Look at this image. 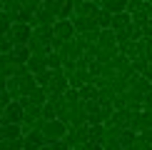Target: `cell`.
<instances>
[{
    "label": "cell",
    "mask_w": 152,
    "mask_h": 150,
    "mask_svg": "<svg viewBox=\"0 0 152 150\" xmlns=\"http://www.w3.org/2000/svg\"><path fill=\"white\" fill-rule=\"evenodd\" d=\"M50 78H53V70H40V73H35V83L40 85V88H48L50 85Z\"/></svg>",
    "instance_id": "cell-21"
},
{
    "label": "cell",
    "mask_w": 152,
    "mask_h": 150,
    "mask_svg": "<svg viewBox=\"0 0 152 150\" xmlns=\"http://www.w3.org/2000/svg\"><path fill=\"white\" fill-rule=\"evenodd\" d=\"M130 118H132V112L127 108H120V110H112V115H110V120H107L105 125H115V128H130Z\"/></svg>",
    "instance_id": "cell-6"
},
{
    "label": "cell",
    "mask_w": 152,
    "mask_h": 150,
    "mask_svg": "<svg viewBox=\"0 0 152 150\" xmlns=\"http://www.w3.org/2000/svg\"><path fill=\"white\" fill-rule=\"evenodd\" d=\"M23 105L18 103V100H10L8 105L3 108V112H0V123H23Z\"/></svg>",
    "instance_id": "cell-3"
},
{
    "label": "cell",
    "mask_w": 152,
    "mask_h": 150,
    "mask_svg": "<svg viewBox=\"0 0 152 150\" xmlns=\"http://www.w3.org/2000/svg\"><path fill=\"white\" fill-rule=\"evenodd\" d=\"M142 38H152V20H150V23L142 28Z\"/></svg>",
    "instance_id": "cell-32"
},
{
    "label": "cell",
    "mask_w": 152,
    "mask_h": 150,
    "mask_svg": "<svg viewBox=\"0 0 152 150\" xmlns=\"http://www.w3.org/2000/svg\"><path fill=\"white\" fill-rule=\"evenodd\" d=\"M145 55H147V62L152 65V38H145Z\"/></svg>",
    "instance_id": "cell-29"
},
{
    "label": "cell",
    "mask_w": 152,
    "mask_h": 150,
    "mask_svg": "<svg viewBox=\"0 0 152 150\" xmlns=\"http://www.w3.org/2000/svg\"><path fill=\"white\" fill-rule=\"evenodd\" d=\"M67 80H70V88L77 90V88H82L85 83H92V75H90V70H75Z\"/></svg>",
    "instance_id": "cell-14"
},
{
    "label": "cell",
    "mask_w": 152,
    "mask_h": 150,
    "mask_svg": "<svg viewBox=\"0 0 152 150\" xmlns=\"http://www.w3.org/2000/svg\"><path fill=\"white\" fill-rule=\"evenodd\" d=\"M130 88H132V90H137V93H142V95H145V93H150V90H152V83H150L147 78H145V75L135 73V75L130 78Z\"/></svg>",
    "instance_id": "cell-12"
},
{
    "label": "cell",
    "mask_w": 152,
    "mask_h": 150,
    "mask_svg": "<svg viewBox=\"0 0 152 150\" xmlns=\"http://www.w3.org/2000/svg\"><path fill=\"white\" fill-rule=\"evenodd\" d=\"M67 0H42V8H48L50 12H55V15H60V10L65 8Z\"/></svg>",
    "instance_id": "cell-20"
},
{
    "label": "cell",
    "mask_w": 152,
    "mask_h": 150,
    "mask_svg": "<svg viewBox=\"0 0 152 150\" xmlns=\"http://www.w3.org/2000/svg\"><path fill=\"white\" fill-rule=\"evenodd\" d=\"M97 5L102 10H107L110 15H115V12H122L127 10V0H97Z\"/></svg>",
    "instance_id": "cell-13"
},
{
    "label": "cell",
    "mask_w": 152,
    "mask_h": 150,
    "mask_svg": "<svg viewBox=\"0 0 152 150\" xmlns=\"http://www.w3.org/2000/svg\"><path fill=\"white\" fill-rule=\"evenodd\" d=\"M130 23H132V15H130L127 10H122V12H115V15H112L110 28H112V30H122V28H127Z\"/></svg>",
    "instance_id": "cell-15"
},
{
    "label": "cell",
    "mask_w": 152,
    "mask_h": 150,
    "mask_svg": "<svg viewBox=\"0 0 152 150\" xmlns=\"http://www.w3.org/2000/svg\"><path fill=\"white\" fill-rule=\"evenodd\" d=\"M110 23H112V15H110L107 10L100 8V12H97V28H100V30H105V28H110Z\"/></svg>",
    "instance_id": "cell-22"
},
{
    "label": "cell",
    "mask_w": 152,
    "mask_h": 150,
    "mask_svg": "<svg viewBox=\"0 0 152 150\" xmlns=\"http://www.w3.org/2000/svg\"><path fill=\"white\" fill-rule=\"evenodd\" d=\"M137 135H140V133H135L132 128H122V130H120V135H117L120 148H122V150L132 148V145H135V140H137Z\"/></svg>",
    "instance_id": "cell-11"
},
{
    "label": "cell",
    "mask_w": 152,
    "mask_h": 150,
    "mask_svg": "<svg viewBox=\"0 0 152 150\" xmlns=\"http://www.w3.org/2000/svg\"><path fill=\"white\" fill-rule=\"evenodd\" d=\"M102 150H122V148H120V143H115V140H112V143H105V145H102Z\"/></svg>",
    "instance_id": "cell-31"
},
{
    "label": "cell",
    "mask_w": 152,
    "mask_h": 150,
    "mask_svg": "<svg viewBox=\"0 0 152 150\" xmlns=\"http://www.w3.org/2000/svg\"><path fill=\"white\" fill-rule=\"evenodd\" d=\"M77 95H80V100H92V98H97V88H95V83H85L82 88H77Z\"/></svg>",
    "instance_id": "cell-18"
},
{
    "label": "cell",
    "mask_w": 152,
    "mask_h": 150,
    "mask_svg": "<svg viewBox=\"0 0 152 150\" xmlns=\"http://www.w3.org/2000/svg\"><path fill=\"white\" fill-rule=\"evenodd\" d=\"M142 108L152 110V90H150V93H145V95H142Z\"/></svg>",
    "instance_id": "cell-30"
},
{
    "label": "cell",
    "mask_w": 152,
    "mask_h": 150,
    "mask_svg": "<svg viewBox=\"0 0 152 150\" xmlns=\"http://www.w3.org/2000/svg\"><path fill=\"white\" fill-rule=\"evenodd\" d=\"M87 150H102V143H95V140H90V148Z\"/></svg>",
    "instance_id": "cell-33"
},
{
    "label": "cell",
    "mask_w": 152,
    "mask_h": 150,
    "mask_svg": "<svg viewBox=\"0 0 152 150\" xmlns=\"http://www.w3.org/2000/svg\"><path fill=\"white\" fill-rule=\"evenodd\" d=\"M23 8H30V10H37V8H42V0H23Z\"/></svg>",
    "instance_id": "cell-28"
},
{
    "label": "cell",
    "mask_w": 152,
    "mask_h": 150,
    "mask_svg": "<svg viewBox=\"0 0 152 150\" xmlns=\"http://www.w3.org/2000/svg\"><path fill=\"white\" fill-rule=\"evenodd\" d=\"M23 138V130L18 123H0V140H15Z\"/></svg>",
    "instance_id": "cell-8"
},
{
    "label": "cell",
    "mask_w": 152,
    "mask_h": 150,
    "mask_svg": "<svg viewBox=\"0 0 152 150\" xmlns=\"http://www.w3.org/2000/svg\"><path fill=\"white\" fill-rule=\"evenodd\" d=\"M42 135H45V140L48 143H55V140H62V138L67 135V123H62L60 118H53V120H45L42 123Z\"/></svg>",
    "instance_id": "cell-1"
},
{
    "label": "cell",
    "mask_w": 152,
    "mask_h": 150,
    "mask_svg": "<svg viewBox=\"0 0 152 150\" xmlns=\"http://www.w3.org/2000/svg\"><path fill=\"white\" fill-rule=\"evenodd\" d=\"M12 48H15V43H12V38L5 33L0 35V53H12Z\"/></svg>",
    "instance_id": "cell-25"
},
{
    "label": "cell",
    "mask_w": 152,
    "mask_h": 150,
    "mask_svg": "<svg viewBox=\"0 0 152 150\" xmlns=\"http://www.w3.org/2000/svg\"><path fill=\"white\" fill-rule=\"evenodd\" d=\"M42 118H45V120H53V118H58V108H55L53 100H48V103L42 105Z\"/></svg>",
    "instance_id": "cell-24"
},
{
    "label": "cell",
    "mask_w": 152,
    "mask_h": 150,
    "mask_svg": "<svg viewBox=\"0 0 152 150\" xmlns=\"http://www.w3.org/2000/svg\"><path fill=\"white\" fill-rule=\"evenodd\" d=\"M130 150H152V145H150L147 140H142V138L137 135V140H135V145H132Z\"/></svg>",
    "instance_id": "cell-27"
},
{
    "label": "cell",
    "mask_w": 152,
    "mask_h": 150,
    "mask_svg": "<svg viewBox=\"0 0 152 150\" xmlns=\"http://www.w3.org/2000/svg\"><path fill=\"white\" fill-rule=\"evenodd\" d=\"M12 58H15L18 65H25L28 58H30V48L28 45H15V48H12Z\"/></svg>",
    "instance_id": "cell-17"
},
{
    "label": "cell",
    "mask_w": 152,
    "mask_h": 150,
    "mask_svg": "<svg viewBox=\"0 0 152 150\" xmlns=\"http://www.w3.org/2000/svg\"><path fill=\"white\" fill-rule=\"evenodd\" d=\"M70 88V80L62 70H53V78H50V85H48V98L50 95H62V93Z\"/></svg>",
    "instance_id": "cell-4"
},
{
    "label": "cell",
    "mask_w": 152,
    "mask_h": 150,
    "mask_svg": "<svg viewBox=\"0 0 152 150\" xmlns=\"http://www.w3.org/2000/svg\"><path fill=\"white\" fill-rule=\"evenodd\" d=\"M55 23H58V15H55V12H50L48 8H37V10H35L33 28H35V25H55Z\"/></svg>",
    "instance_id": "cell-9"
},
{
    "label": "cell",
    "mask_w": 152,
    "mask_h": 150,
    "mask_svg": "<svg viewBox=\"0 0 152 150\" xmlns=\"http://www.w3.org/2000/svg\"><path fill=\"white\" fill-rule=\"evenodd\" d=\"M97 48H117V35H115V30H112V28L100 30V35H97Z\"/></svg>",
    "instance_id": "cell-10"
},
{
    "label": "cell",
    "mask_w": 152,
    "mask_h": 150,
    "mask_svg": "<svg viewBox=\"0 0 152 150\" xmlns=\"http://www.w3.org/2000/svg\"><path fill=\"white\" fill-rule=\"evenodd\" d=\"M92 3H97V0H92Z\"/></svg>",
    "instance_id": "cell-36"
},
{
    "label": "cell",
    "mask_w": 152,
    "mask_h": 150,
    "mask_svg": "<svg viewBox=\"0 0 152 150\" xmlns=\"http://www.w3.org/2000/svg\"><path fill=\"white\" fill-rule=\"evenodd\" d=\"M28 98H30V103H33V105H40V108H42V105L48 103V88L35 85V88H33V93H30Z\"/></svg>",
    "instance_id": "cell-16"
},
{
    "label": "cell",
    "mask_w": 152,
    "mask_h": 150,
    "mask_svg": "<svg viewBox=\"0 0 152 150\" xmlns=\"http://www.w3.org/2000/svg\"><path fill=\"white\" fill-rule=\"evenodd\" d=\"M147 15H150V20H152V0H147Z\"/></svg>",
    "instance_id": "cell-34"
},
{
    "label": "cell",
    "mask_w": 152,
    "mask_h": 150,
    "mask_svg": "<svg viewBox=\"0 0 152 150\" xmlns=\"http://www.w3.org/2000/svg\"><path fill=\"white\" fill-rule=\"evenodd\" d=\"M28 70L30 73H40V70H48V53H42V50H37V53H30V58H28Z\"/></svg>",
    "instance_id": "cell-5"
},
{
    "label": "cell",
    "mask_w": 152,
    "mask_h": 150,
    "mask_svg": "<svg viewBox=\"0 0 152 150\" xmlns=\"http://www.w3.org/2000/svg\"><path fill=\"white\" fill-rule=\"evenodd\" d=\"M48 68L50 70H62V55L58 50H50L48 53Z\"/></svg>",
    "instance_id": "cell-19"
},
{
    "label": "cell",
    "mask_w": 152,
    "mask_h": 150,
    "mask_svg": "<svg viewBox=\"0 0 152 150\" xmlns=\"http://www.w3.org/2000/svg\"><path fill=\"white\" fill-rule=\"evenodd\" d=\"M40 150H53V145H50V143H45V145H42Z\"/></svg>",
    "instance_id": "cell-35"
},
{
    "label": "cell",
    "mask_w": 152,
    "mask_h": 150,
    "mask_svg": "<svg viewBox=\"0 0 152 150\" xmlns=\"http://www.w3.org/2000/svg\"><path fill=\"white\" fill-rule=\"evenodd\" d=\"M10 28H12V20H10V15H8L5 10H0V35L10 33Z\"/></svg>",
    "instance_id": "cell-23"
},
{
    "label": "cell",
    "mask_w": 152,
    "mask_h": 150,
    "mask_svg": "<svg viewBox=\"0 0 152 150\" xmlns=\"http://www.w3.org/2000/svg\"><path fill=\"white\" fill-rule=\"evenodd\" d=\"M18 70V62L12 58V53H0V75H5V78H12Z\"/></svg>",
    "instance_id": "cell-7"
},
{
    "label": "cell",
    "mask_w": 152,
    "mask_h": 150,
    "mask_svg": "<svg viewBox=\"0 0 152 150\" xmlns=\"http://www.w3.org/2000/svg\"><path fill=\"white\" fill-rule=\"evenodd\" d=\"M145 0H127V12L132 15V12H137V10H145Z\"/></svg>",
    "instance_id": "cell-26"
},
{
    "label": "cell",
    "mask_w": 152,
    "mask_h": 150,
    "mask_svg": "<svg viewBox=\"0 0 152 150\" xmlns=\"http://www.w3.org/2000/svg\"><path fill=\"white\" fill-rule=\"evenodd\" d=\"M8 35L12 38L15 45H28L30 35H33V25H30V23H12V28H10Z\"/></svg>",
    "instance_id": "cell-2"
}]
</instances>
